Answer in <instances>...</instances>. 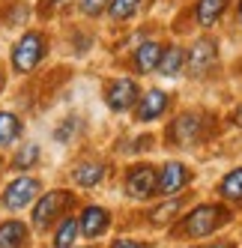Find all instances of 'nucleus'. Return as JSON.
<instances>
[{"label":"nucleus","mask_w":242,"mask_h":248,"mask_svg":"<svg viewBox=\"0 0 242 248\" xmlns=\"http://www.w3.org/2000/svg\"><path fill=\"white\" fill-rule=\"evenodd\" d=\"M224 221H227V212L215 203H206V206H197L195 212H188V218L182 221V230L188 236H210Z\"/></svg>","instance_id":"1"},{"label":"nucleus","mask_w":242,"mask_h":248,"mask_svg":"<svg viewBox=\"0 0 242 248\" xmlns=\"http://www.w3.org/2000/svg\"><path fill=\"white\" fill-rule=\"evenodd\" d=\"M180 209V201H170V203H165V206H159V209H155L152 212V221H167V218H174V212Z\"/></svg>","instance_id":"22"},{"label":"nucleus","mask_w":242,"mask_h":248,"mask_svg":"<svg viewBox=\"0 0 242 248\" xmlns=\"http://www.w3.org/2000/svg\"><path fill=\"white\" fill-rule=\"evenodd\" d=\"M233 123H236V126H242V105H239V108L233 111Z\"/></svg>","instance_id":"25"},{"label":"nucleus","mask_w":242,"mask_h":248,"mask_svg":"<svg viewBox=\"0 0 242 248\" xmlns=\"http://www.w3.org/2000/svg\"><path fill=\"white\" fill-rule=\"evenodd\" d=\"M155 186H159V176H155V170L150 165H137L126 176V191L132 194L135 201H147L150 194L155 191Z\"/></svg>","instance_id":"3"},{"label":"nucleus","mask_w":242,"mask_h":248,"mask_svg":"<svg viewBox=\"0 0 242 248\" xmlns=\"http://www.w3.org/2000/svg\"><path fill=\"white\" fill-rule=\"evenodd\" d=\"M75 183L78 186H84V188H90V186H96L102 176H105V168H102L99 162H84V165H78L75 168Z\"/></svg>","instance_id":"15"},{"label":"nucleus","mask_w":242,"mask_h":248,"mask_svg":"<svg viewBox=\"0 0 242 248\" xmlns=\"http://www.w3.org/2000/svg\"><path fill=\"white\" fill-rule=\"evenodd\" d=\"M36 158H39V147L36 144H27V147H21L18 155H15V168H33Z\"/></svg>","instance_id":"21"},{"label":"nucleus","mask_w":242,"mask_h":248,"mask_svg":"<svg viewBox=\"0 0 242 248\" xmlns=\"http://www.w3.org/2000/svg\"><path fill=\"white\" fill-rule=\"evenodd\" d=\"M165 108H167V93L165 90H150L141 102V108H137V120H144V123L155 120L159 114H165Z\"/></svg>","instance_id":"12"},{"label":"nucleus","mask_w":242,"mask_h":248,"mask_svg":"<svg viewBox=\"0 0 242 248\" xmlns=\"http://www.w3.org/2000/svg\"><path fill=\"white\" fill-rule=\"evenodd\" d=\"M105 6H108V0H81V9L87 15H99Z\"/></svg>","instance_id":"23"},{"label":"nucleus","mask_w":242,"mask_h":248,"mask_svg":"<svg viewBox=\"0 0 242 248\" xmlns=\"http://www.w3.org/2000/svg\"><path fill=\"white\" fill-rule=\"evenodd\" d=\"M78 227H81L84 236H99L102 230L108 227V212L102 209V206H87V209L81 212V224Z\"/></svg>","instance_id":"10"},{"label":"nucleus","mask_w":242,"mask_h":248,"mask_svg":"<svg viewBox=\"0 0 242 248\" xmlns=\"http://www.w3.org/2000/svg\"><path fill=\"white\" fill-rule=\"evenodd\" d=\"M39 191V183L33 176H21V180H12L3 191V206L6 209H21L33 201V194Z\"/></svg>","instance_id":"4"},{"label":"nucleus","mask_w":242,"mask_h":248,"mask_svg":"<svg viewBox=\"0 0 242 248\" xmlns=\"http://www.w3.org/2000/svg\"><path fill=\"white\" fill-rule=\"evenodd\" d=\"M24 239H27V227L21 221L0 224V248H21Z\"/></svg>","instance_id":"13"},{"label":"nucleus","mask_w":242,"mask_h":248,"mask_svg":"<svg viewBox=\"0 0 242 248\" xmlns=\"http://www.w3.org/2000/svg\"><path fill=\"white\" fill-rule=\"evenodd\" d=\"M200 129H203V123L197 114H180L174 120V126H170V138H174V144H195Z\"/></svg>","instance_id":"7"},{"label":"nucleus","mask_w":242,"mask_h":248,"mask_svg":"<svg viewBox=\"0 0 242 248\" xmlns=\"http://www.w3.org/2000/svg\"><path fill=\"white\" fill-rule=\"evenodd\" d=\"M18 135H21V120L9 111H3L0 114V144H12Z\"/></svg>","instance_id":"17"},{"label":"nucleus","mask_w":242,"mask_h":248,"mask_svg":"<svg viewBox=\"0 0 242 248\" xmlns=\"http://www.w3.org/2000/svg\"><path fill=\"white\" fill-rule=\"evenodd\" d=\"M162 54H165V48H162L159 42H144L141 48H137V54H135L137 72H152V69H159Z\"/></svg>","instance_id":"11"},{"label":"nucleus","mask_w":242,"mask_h":248,"mask_svg":"<svg viewBox=\"0 0 242 248\" xmlns=\"http://www.w3.org/2000/svg\"><path fill=\"white\" fill-rule=\"evenodd\" d=\"M111 248H147V245H141V242H129V239H117Z\"/></svg>","instance_id":"24"},{"label":"nucleus","mask_w":242,"mask_h":248,"mask_svg":"<svg viewBox=\"0 0 242 248\" xmlns=\"http://www.w3.org/2000/svg\"><path fill=\"white\" fill-rule=\"evenodd\" d=\"M66 203H69V194L66 191H51V194H45V198L36 203V209H33V224H36V227H48L51 218H54Z\"/></svg>","instance_id":"6"},{"label":"nucleus","mask_w":242,"mask_h":248,"mask_svg":"<svg viewBox=\"0 0 242 248\" xmlns=\"http://www.w3.org/2000/svg\"><path fill=\"white\" fill-rule=\"evenodd\" d=\"M75 239H78V221L75 218H66L57 227V233H54V248H72Z\"/></svg>","instance_id":"18"},{"label":"nucleus","mask_w":242,"mask_h":248,"mask_svg":"<svg viewBox=\"0 0 242 248\" xmlns=\"http://www.w3.org/2000/svg\"><path fill=\"white\" fill-rule=\"evenodd\" d=\"M224 6H227V0H200L197 9H195L197 24H203V27L215 24V21H218V15L224 12Z\"/></svg>","instance_id":"14"},{"label":"nucleus","mask_w":242,"mask_h":248,"mask_svg":"<svg viewBox=\"0 0 242 248\" xmlns=\"http://www.w3.org/2000/svg\"><path fill=\"white\" fill-rule=\"evenodd\" d=\"M215 42L212 39H200V42H195V48H192V54H188V66H192V72L195 75H203L206 69H212L215 66Z\"/></svg>","instance_id":"9"},{"label":"nucleus","mask_w":242,"mask_h":248,"mask_svg":"<svg viewBox=\"0 0 242 248\" xmlns=\"http://www.w3.org/2000/svg\"><path fill=\"white\" fill-rule=\"evenodd\" d=\"M218 191H221L227 201L242 203V168H236V170H230L227 176H224L221 186H218Z\"/></svg>","instance_id":"16"},{"label":"nucleus","mask_w":242,"mask_h":248,"mask_svg":"<svg viewBox=\"0 0 242 248\" xmlns=\"http://www.w3.org/2000/svg\"><path fill=\"white\" fill-rule=\"evenodd\" d=\"M42 54H45V36L42 33H24L18 39V45H15V51H12V66L18 69V72H30V69L42 60Z\"/></svg>","instance_id":"2"},{"label":"nucleus","mask_w":242,"mask_h":248,"mask_svg":"<svg viewBox=\"0 0 242 248\" xmlns=\"http://www.w3.org/2000/svg\"><path fill=\"white\" fill-rule=\"evenodd\" d=\"M182 60H185V54H182V48H167L165 54H162V63H159V72H162V75H174L177 69L182 66Z\"/></svg>","instance_id":"19"},{"label":"nucleus","mask_w":242,"mask_h":248,"mask_svg":"<svg viewBox=\"0 0 242 248\" xmlns=\"http://www.w3.org/2000/svg\"><path fill=\"white\" fill-rule=\"evenodd\" d=\"M212 248H230V245H212Z\"/></svg>","instance_id":"26"},{"label":"nucleus","mask_w":242,"mask_h":248,"mask_svg":"<svg viewBox=\"0 0 242 248\" xmlns=\"http://www.w3.org/2000/svg\"><path fill=\"white\" fill-rule=\"evenodd\" d=\"M188 183V170L180 165V162H167L159 173V186H155V191L162 194H177L182 186Z\"/></svg>","instance_id":"8"},{"label":"nucleus","mask_w":242,"mask_h":248,"mask_svg":"<svg viewBox=\"0 0 242 248\" xmlns=\"http://www.w3.org/2000/svg\"><path fill=\"white\" fill-rule=\"evenodd\" d=\"M105 99H108V105H111L114 111H129L132 105H135V99H137V84L132 78H120V81H114L108 87Z\"/></svg>","instance_id":"5"},{"label":"nucleus","mask_w":242,"mask_h":248,"mask_svg":"<svg viewBox=\"0 0 242 248\" xmlns=\"http://www.w3.org/2000/svg\"><path fill=\"white\" fill-rule=\"evenodd\" d=\"M135 9H137V0H111V15H114L117 21L135 15Z\"/></svg>","instance_id":"20"}]
</instances>
